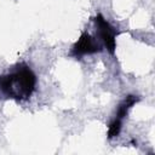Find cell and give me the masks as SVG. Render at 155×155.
<instances>
[{
    "mask_svg": "<svg viewBox=\"0 0 155 155\" xmlns=\"http://www.w3.org/2000/svg\"><path fill=\"white\" fill-rule=\"evenodd\" d=\"M36 86V75L24 63L7 74L0 75V91L2 94L16 101H27L30 98Z\"/></svg>",
    "mask_w": 155,
    "mask_h": 155,
    "instance_id": "6da1fadb",
    "label": "cell"
},
{
    "mask_svg": "<svg viewBox=\"0 0 155 155\" xmlns=\"http://www.w3.org/2000/svg\"><path fill=\"white\" fill-rule=\"evenodd\" d=\"M93 22H94V24L97 27L98 36L102 40L103 45L109 51V53L114 54L115 48H116V35H117V30L101 13H98L93 18Z\"/></svg>",
    "mask_w": 155,
    "mask_h": 155,
    "instance_id": "7a4b0ae2",
    "label": "cell"
},
{
    "mask_svg": "<svg viewBox=\"0 0 155 155\" xmlns=\"http://www.w3.org/2000/svg\"><path fill=\"white\" fill-rule=\"evenodd\" d=\"M101 51H102V45L91 34H88L87 31H84V33H81L78 41L73 45L70 56L80 58L82 56L93 54V53H97Z\"/></svg>",
    "mask_w": 155,
    "mask_h": 155,
    "instance_id": "3957f363",
    "label": "cell"
},
{
    "mask_svg": "<svg viewBox=\"0 0 155 155\" xmlns=\"http://www.w3.org/2000/svg\"><path fill=\"white\" fill-rule=\"evenodd\" d=\"M139 101V97H137V96H133V94H128L127 97H125L124 98V101L119 104V107H117V110H116V119H119V120H124L126 116H127V114H128V111H130V109L137 103Z\"/></svg>",
    "mask_w": 155,
    "mask_h": 155,
    "instance_id": "277c9868",
    "label": "cell"
},
{
    "mask_svg": "<svg viewBox=\"0 0 155 155\" xmlns=\"http://www.w3.org/2000/svg\"><path fill=\"white\" fill-rule=\"evenodd\" d=\"M121 127H122V121L115 117V119L110 122V125H109V128H108V138H109V139H113V138L117 137V136L120 134Z\"/></svg>",
    "mask_w": 155,
    "mask_h": 155,
    "instance_id": "5b68a950",
    "label": "cell"
}]
</instances>
